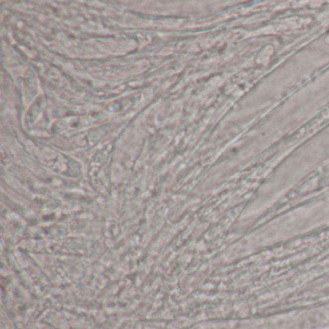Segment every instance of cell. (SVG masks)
<instances>
[{"label":"cell","instance_id":"6da1fadb","mask_svg":"<svg viewBox=\"0 0 329 329\" xmlns=\"http://www.w3.org/2000/svg\"></svg>","mask_w":329,"mask_h":329}]
</instances>
